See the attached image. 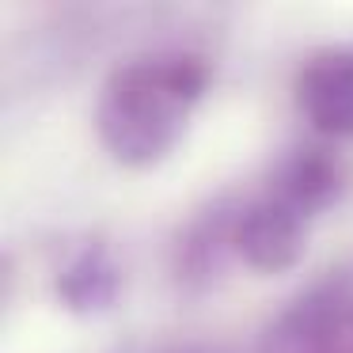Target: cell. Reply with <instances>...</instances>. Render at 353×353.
<instances>
[{"label":"cell","instance_id":"6da1fadb","mask_svg":"<svg viewBox=\"0 0 353 353\" xmlns=\"http://www.w3.org/2000/svg\"><path fill=\"white\" fill-rule=\"evenodd\" d=\"M201 80V69L186 57L137 61L122 69L99 103V133L107 148L125 163L160 160L183 133Z\"/></svg>","mask_w":353,"mask_h":353},{"label":"cell","instance_id":"7a4b0ae2","mask_svg":"<svg viewBox=\"0 0 353 353\" xmlns=\"http://www.w3.org/2000/svg\"><path fill=\"white\" fill-rule=\"evenodd\" d=\"M300 107L315 130L353 137V54L315 57L300 77Z\"/></svg>","mask_w":353,"mask_h":353},{"label":"cell","instance_id":"3957f363","mask_svg":"<svg viewBox=\"0 0 353 353\" xmlns=\"http://www.w3.org/2000/svg\"><path fill=\"white\" fill-rule=\"evenodd\" d=\"M239 251L259 270H281L300 254V216L289 205H259L239 228Z\"/></svg>","mask_w":353,"mask_h":353}]
</instances>
